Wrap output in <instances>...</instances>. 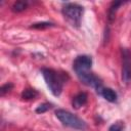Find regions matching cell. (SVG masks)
<instances>
[{
  "mask_svg": "<svg viewBox=\"0 0 131 131\" xmlns=\"http://www.w3.org/2000/svg\"><path fill=\"white\" fill-rule=\"evenodd\" d=\"M41 72H42L43 78H44L50 92L54 96H59L61 91H62L63 84L66 82V78L68 77L67 73L66 74L64 73H59L55 70L47 69V68L42 69Z\"/></svg>",
  "mask_w": 131,
  "mask_h": 131,
  "instance_id": "obj_1",
  "label": "cell"
},
{
  "mask_svg": "<svg viewBox=\"0 0 131 131\" xmlns=\"http://www.w3.org/2000/svg\"><path fill=\"white\" fill-rule=\"evenodd\" d=\"M55 116L64 126L78 129V130H85L87 128L86 123L82 119H80L79 117H77L76 115L72 114L69 111L58 108L55 111Z\"/></svg>",
  "mask_w": 131,
  "mask_h": 131,
  "instance_id": "obj_2",
  "label": "cell"
},
{
  "mask_svg": "<svg viewBox=\"0 0 131 131\" xmlns=\"http://www.w3.org/2000/svg\"><path fill=\"white\" fill-rule=\"evenodd\" d=\"M62 14L64 18L73 26V27H79L81 24L82 15H83V7L77 3L67 2L62 6Z\"/></svg>",
  "mask_w": 131,
  "mask_h": 131,
  "instance_id": "obj_3",
  "label": "cell"
},
{
  "mask_svg": "<svg viewBox=\"0 0 131 131\" xmlns=\"http://www.w3.org/2000/svg\"><path fill=\"white\" fill-rule=\"evenodd\" d=\"M122 81L125 84L131 82V50L129 48H122Z\"/></svg>",
  "mask_w": 131,
  "mask_h": 131,
  "instance_id": "obj_4",
  "label": "cell"
},
{
  "mask_svg": "<svg viewBox=\"0 0 131 131\" xmlns=\"http://www.w3.org/2000/svg\"><path fill=\"white\" fill-rule=\"evenodd\" d=\"M92 66V58L89 55H79L76 57V59L74 60L73 63V68L76 72V74H80L83 72H87L90 71Z\"/></svg>",
  "mask_w": 131,
  "mask_h": 131,
  "instance_id": "obj_5",
  "label": "cell"
},
{
  "mask_svg": "<svg viewBox=\"0 0 131 131\" xmlns=\"http://www.w3.org/2000/svg\"><path fill=\"white\" fill-rule=\"evenodd\" d=\"M98 94H100L105 100L110 101V102H115L118 98V95L117 93L112 89V88H105V87H102L100 89V91L98 92Z\"/></svg>",
  "mask_w": 131,
  "mask_h": 131,
  "instance_id": "obj_6",
  "label": "cell"
},
{
  "mask_svg": "<svg viewBox=\"0 0 131 131\" xmlns=\"http://www.w3.org/2000/svg\"><path fill=\"white\" fill-rule=\"evenodd\" d=\"M87 94L85 93V92H80V93H78L77 95H75L74 96V98H73V102H72V104H73V107H75V108H80V107H82L83 105H85L86 103H87Z\"/></svg>",
  "mask_w": 131,
  "mask_h": 131,
  "instance_id": "obj_7",
  "label": "cell"
},
{
  "mask_svg": "<svg viewBox=\"0 0 131 131\" xmlns=\"http://www.w3.org/2000/svg\"><path fill=\"white\" fill-rule=\"evenodd\" d=\"M123 4L122 1H115L111 4L110 6V9H108V14H107V18H108V21H113L114 18H115V15H116V12L118 10V8Z\"/></svg>",
  "mask_w": 131,
  "mask_h": 131,
  "instance_id": "obj_8",
  "label": "cell"
},
{
  "mask_svg": "<svg viewBox=\"0 0 131 131\" xmlns=\"http://www.w3.org/2000/svg\"><path fill=\"white\" fill-rule=\"evenodd\" d=\"M27 7H28V2H27V1L19 0V1H16V2L13 3L11 9H12V11H14V12H21V11H24Z\"/></svg>",
  "mask_w": 131,
  "mask_h": 131,
  "instance_id": "obj_9",
  "label": "cell"
},
{
  "mask_svg": "<svg viewBox=\"0 0 131 131\" xmlns=\"http://www.w3.org/2000/svg\"><path fill=\"white\" fill-rule=\"evenodd\" d=\"M38 95V92L35 90V89H31V88H28V89H25L21 93V97L24 99H34L36 96Z\"/></svg>",
  "mask_w": 131,
  "mask_h": 131,
  "instance_id": "obj_10",
  "label": "cell"
},
{
  "mask_svg": "<svg viewBox=\"0 0 131 131\" xmlns=\"http://www.w3.org/2000/svg\"><path fill=\"white\" fill-rule=\"evenodd\" d=\"M124 130H125V125H124V122L122 121H118L114 123L108 128V131H124Z\"/></svg>",
  "mask_w": 131,
  "mask_h": 131,
  "instance_id": "obj_11",
  "label": "cell"
},
{
  "mask_svg": "<svg viewBox=\"0 0 131 131\" xmlns=\"http://www.w3.org/2000/svg\"><path fill=\"white\" fill-rule=\"evenodd\" d=\"M49 108H51V104L45 102V103H42V104H40L39 106H37L36 113H38V114H43V113L47 112Z\"/></svg>",
  "mask_w": 131,
  "mask_h": 131,
  "instance_id": "obj_12",
  "label": "cell"
},
{
  "mask_svg": "<svg viewBox=\"0 0 131 131\" xmlns=\"http://www.w3.org/2000/svg\"><path fill=\"white\" fill-rule=\"evenodd\" d=\"M53 24L52 23H48V21H43V23H37L31 26L32 29H44V28H48V27H52Z\"/></svg>",
  "mask_w": 131,
  "mask_h": 131,
  "instance_id": "obj_13",
  "label": "cell"
},
{
  "mask_svg": "<svg viewBox=\"0 0 131 131\" xmlns=\"http://www.w3.org/2000/svg\"><path fill=\"white\" fill-rule=\"evenodd\" d=\"M12 87H13V85H12L11 83H6V84L2 85L1 88H0V94H1V95H4L6 92L10 91V90L12 89Z\"/></svg>",
  "mask_w": 131,
  "mask_h": 131,
  "instance_id": "obj_14",
  "label": "cell"
}]
</instances>
